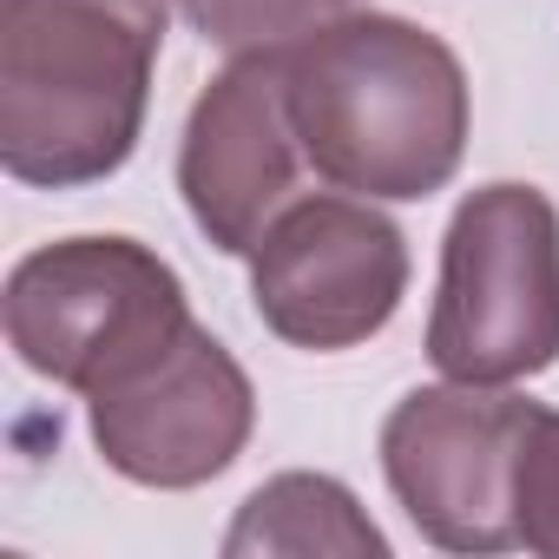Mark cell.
I'll use <instances>...</instances> for the list:
<instances>
[{"label":"cell","instance_id":"obj_3","mask_svg":"<svg viewBox=\"0 0 559 559\" xmlns=\"http://www.w3.org/2000/svg\"><path fill=\"white\" fill-rule=\"evenodd\" d=\"M428 362L480 389H513L559 362V211L539 185L500 178L454 204Z\"/></svg>","mask_w":559,"mask_h":559},{"label":"cell","instance_id":"obj_4","mask_svg":"<svg viewBox=\"0 0 559 559\" xmlns=\"http://www.w3.org/2000/svg\"><path fill=\"white\" fill-rule=\"evenodd\" d=\"M0 317L34 376L93 395L171 343L191 323V297L139 237H60L14 263Z\"/></svg>","mask_w":559,"mask_h":559},{"label":"cell","instance_id":"obj_9","mask_svg":"<svg viewBox=\"0 0 559 559\" xmlns=\"http://www.w3.org/2000/svg\"><path fill=\"white\" fill-rule=\"evenodd\" d=\"M224 559H389V533L336 474H276L237 507Z\"/></svg>","mask_w":559,"mask_h":559},{"label":"cell","instance_id":"obj_5","mask_svg":"<svg viewBox=\"0 0 559 559\" xmlns=\"http://www.w3.org/2000/svg\"><path fill=\"white\" fill-rule=\"evenodd\" d=\"M408 297V237L376 198H290L250 250V304L290 349L336 356L395 323Z\"/></svg>","mask_w":559,"mask_h":559},{"label":"cell","instance_id":"obj_10","mask_svg":"<svg viewBox=\"0 0 559 559\" xmlns=\"http://www.w3.org/2000/svg\"><path fill=\"white\" fill-rule=\"evenodd\" d=\"M178 14L204 47L237 60V53H284L310 40L317 27L349 14V0H178Z\"/></svg>","mask_w":559,"mask_h":559},{"label":"cell","instance_id":"obj_7","mask_svg":"<svg viewBox=\"0 0 559 559\" xmlns=\"http://www.w3.org/2000/svg\"><path fill=\"white\" fill-rule=\"evenodd\" d=\"M93 448L99 461L158 493H185L217 480L257 428V389L243 362L191 317L171 343H158L145 362L112 376L86 395Z\"/></svg>","mask_w":559,"mask_h":559},{"label":"cell","instance_id":"obj_6","mask_svg":"<svg viewBox=\"0 0 559 559\" xmlns=\"http://www.w3.org/2000/svg\"><path fill=\"white\" fill-rule=\"evenodd\" d=\"M539 402L480 382L408 389L382 421V480L441 552H513V461Z\"/></svg>","mask_w":559,"mask_h":559},{"label":"cell","instance_id":"obj_8","mask_svg":"<svg viewBox=\"0 0 559 559\" xmlns=\"http://www.w3.org/2000/svg\"><path fill=\"white\" fill-rule=\"evenodd\" d=\"M297 126L284 93V53H237L191 106L178 139V191L204 243L250 257L270 217L297 191Z\"/></svg>","mask_w":559,"mask_h":559},{"label":"cell","instance_id":"obj_1","mask_svg":"<svg viewBox=\"0 0 559 559\" xmlns=\"http://www.w3.org/2000/svg\"><path fill=\"white\" fill-rule=\"evenodd\" d=\"M284 93L304 158L323 185L421 204L467 152V73L454 47L402 14H343L284 47Z\"/></svg>","mask_w":559,"mask_h":559},{"label":"cell","instance_id":"obj_2","mask_svg":"<svg viewBox=\"0 0 559 559\" xmlns=\"http://www.w3.org/2000/svg\"><path fill=\"white\" fill-rule=\"evenodd\" d=\"M165 0H0V165L34 191L112 178L145 132Z\"/></svg>","mask_w":559,"mask_h":559},{"label":"cell","instance_id":"obj_11","mask_svg":"<svg viewBox=\"0 0 559 559\" xmlns=\"http://www.w3.org/2000/svg\"><path fill=\"white\" fill-rule=\"evenodd\" d=\"M513 533L526 552L559 559V408H533L513 461Z\"/></svg>","mask_w":559,"mask_h":559}]
</instances>
